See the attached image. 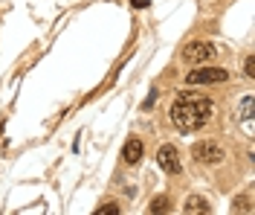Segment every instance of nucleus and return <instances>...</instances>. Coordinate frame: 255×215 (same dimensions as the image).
Listing matches in <instances>:
<instances>
[{"label":"nucleus","instance_id":"obj_1","mask_svg":"<svg viewBox=\"0 0 255 215\" xmlns=\"http://www.w3.org/2000/svg\"><path fill=\"white\" fill-rule=\"evenodd\" d=\"M212 114H215L212 99L197 93V90H183L171 105V122H174L177 131L183 134H194L200 128H206Z\"/></svg>","mask_w":255,"mask_h":215},{"label":"nucleus","instance_id":"obj_2","mask_svg":"<svg viewBox=\"0 0 255 215\" xmlns=\"http://www.w3.org/2000/svg\"><path fill=\"white\" fill-rule=\"evenodd\" d=\"M218 55V47L212 44V41H191L189 47L183 50V58H186V64H209L212 58Z\"/></svg>","mask_w":255,"mask_h":215},{"label":"nucleus","instance_id":"obj_3","mask_svg":"<svg viewBox=\"0 0 255 215\" xmlns=\"http://www.w3.org/2000/svg\"><path fill=\"white\" fill-rule=\"evenodd\" d=\"M229 79V73L226 70H221V67H194V70H189V76H186V82L189 84H221Z\"/></svg>","mask_w":255,"mask_h":215},{"label":"nucleus","instance_id":"obj_4","mask_svg":"<svg viewBox=\"0 0 255 215\" xmlns=\"http://www.w3.org/2000/svg\"><path fill=\"white\" fill-rule=\"evenodd\" d=\"M191 157L197 160V163H223V149L218 146V143H212V140H203V143H197L194 149H191Z\"/></svg>","mask_w":255,"mask_h":215},{"label":"nucleus","instance_id":"obj_5","mask_svg":"<svg viewBox=\"0 0 255 215\" xmlns=\"http://www.w3.org/2000/svg\"><path fill=\"white\" fill-rule=\"evenodd\" d=\"M157 163H159V169H162L165 175H180V169H183V163H180V154H177L174 146H159Z\"/></svg>","mask_w":255,"mask_h":215},{"label":"nucleus","instance_id":"obj_6","mask_svg":"<svg viewBox=\"0 0 255 215\" xmlns=\"http://www.w3.org/2000/svg\"><path fill=\"white\" fill-rule=\"evenodd\" d=\"M142 140H136V137H130L125 143V149H122V160H125L128 166H136L139 160H142Z\"/></svg>","mask_w":255,"mask_h":215},{"label":"nucleus","instance_id":"obj_7","mask_svg":"<svg viewBox=\"0 0 255 215\" xmlns=\"http://www.w3.org/2000/svg\"><path fill=\"white\" fill-rule=\"evenodd\" d=\"M183 213L206 215V213H212V207H209L206 198H200V195H189V198H186V204H183Z\"/></svg>","mask_w":255,"mask_h":215},{"label":"nucleus","instance_id":"obj_8","mask_svg":"<svg viewBox=\"0 0 255 215\" xmlns=\"http://www.w3.org/2000/svg\"><path fill=\"white\" fill-rule=\"evenodd\" d=\"M253 105H255L253 96H244V99H241V119L247 122V131L250 134H253Z\"/></svg>","mask_w":255,"mask_h":215},{"label":"nucleus","instance_id":"obj_9","mask_svg":"<svg viewBox=\"0 0 255 215\" xmlns=\"http://www.w3.org/2000/svg\"><path fill=\"white\" fill-rule=\"evenodd\" d=\"M148 213H168V198H162V195H159V198H154L151 201V207H148Z\"/></svg>","mask_w":255,"mask_h":215},{"label":"nucleus","instance_id":"obj_10","mask_svg":"<svg viewBox=\"0 0 255 215\" xmlns=\"http://www.w3.org/2000/svg\"><path fill=\"white\" fill-rule=\"evenodd\" d=\"M232 210H241V213H253V207H250V198H235V201H232Z\"/></svg>","mask_w":255,"mask_h":215},{"label":"nucleus","instance_id":"obj_11","mask_svg":"<svg viewBox=\"0 0 255 215\" xmlns=\"http://www.w3.org/2000/svg\"><path fill=\"white\" fill-rule=\"evenodd\" d=\"M96 213L99 215H113V213H119V204H105V207H99Z\"/></svg>","mask_w":255,"mask_h":215},{"label":"nucleus","instance_id":"obj_12","mask_svg":"<svg viewBox=\"0 0 255 215\" xmlns=\"http://www.w3.org/2000/svg\"><path fill=\"white\" fill-rule=\"evenodd\" d=\"M244 73H247L250 79H255V58H247V61H244Z\"/></svg>","mask_w":255,"mask_h":215}]
</instances>
